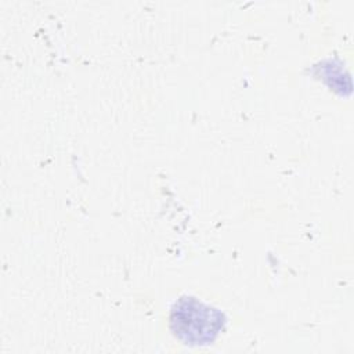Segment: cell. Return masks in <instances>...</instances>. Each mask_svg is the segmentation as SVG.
Wrapping results in <instances>:
<instances>
[{
  "label": "cell",
  "mask_w": 354,
  "mask_h": 354,
  "mask_svg": "<svg viewBox=\"0 0 354 354\" xmlns=\"http://www.w3.org/2000/svg\"><path fill=\"white\" fill-rule=\"evenodd\" d=\"M174 317L188 321H173L177 324L178 333H183L187 340L205 342L212 340L220 329V314L196 300L180 301V306L173 311Z\"/></svg>",
  "instance_id": "1"
}]
</instances>
